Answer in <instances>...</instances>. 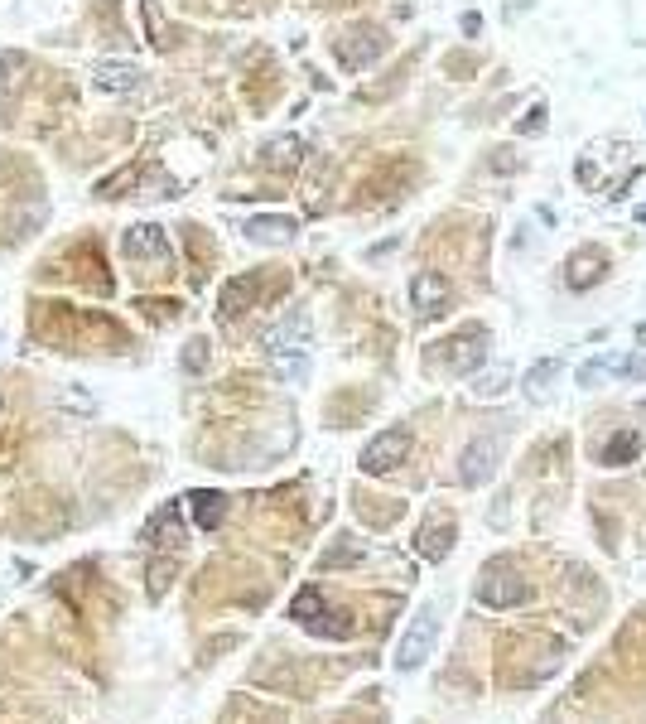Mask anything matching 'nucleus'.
<instances>
[{
  "label": "nucleus",
  "mask_w": 646,
  "mask_h": 724,
  "mask_svg": "<svg viewBox=\"0 0 646 724\" xmlns=\"http://www.w3.org/2000/svg\"><path fill=\"white\" fill-rule=\"evenodd\" d=\"M295 232H299V223L295 218H280V213H275V218H251V223H246V237H251V242H290Z\"/></svg>",
  "instance_id": "14"
},
{
  "label": "nucleus",
  "mask_w": 646,
  "mask_h": 724,
  "mask_svg": "<svg viewBox=\"0 0 646 724\" xmlns=\"http://www.w3.org/2000/svg\"><path fill=\"white\" fill-rule=\"evenodd\" d=\"M637 218H642V223H646V208H642V213H637Z\"/></svg>",
  "instance_id": "30"
},
{
  "label": "nucleus",
  "mask_w": 646,
  "mask_h": 724,
  "mask_svg": "<svg viewBox=\"0 0 646 724\" xmlns=\"http://www.w3.org/2000/svg\"><path fill=\"white\" fill-rule=\"evenodd\" d=\"M434 638H439V609H434V604H425V609L415 613V623L405 628L401 652H396V667H401V671H415L420 662H425V657H430Z\"/></svg>",
  "instance_id": "2"
},
{
  "label": "nucleus",
  "mask_w": 646,
  "mask_h": 724,
  "mask_svg": "<svg viewBox=\"0 0 646 724\" xmlns=\"http://www.w3.org/2000/svg\"><path fill=\"white\" fill-rule=\"evenodd\" d=\"M512 387V372L507 367H497V372H473V396H483V401H492V396H502V391Z\"/></svg>",
  "instance_id": "21"
},
{
  "label": "nucleus",
  "mask_w": 646,
  "mask_h": 724,
  "mask_svg": "<svg viewBox=\"0 0 646 724\" xmlns=\"http://www.w3.org/2000/svg\"><path fill=\"white\" fill-rule=\"evenodd\" d=\"M405 454H410V430H381L372 445L362 449V474H391V469H401Z\"/></svg>",
  "instance_id": "3"
},
{
  "label": "nucleus",
  "mask_w": 646,
  "mask_h": 724,
  "mask_svg": "<svg viewBox=\"0 0 646 724\" xmlns=\"http://www.w3.org/2000/svg\"><path fill=\"white\" fill-rule=\"evenodd\" d=\"M121 251H126L131 261H140V266H155V271H169V266H174V247H169L164 227H155V223L126 227V237H121Z\"/></svg>",
  "instance_id": "1"
},
{
  "label": "nucleus",
  "mask_w": 646,
  "mask_h": 724,
  "mask_svg": "<svg viewBox=\"0 0 646 724\" xmlns=\"http://www.w3.org/2000/svg\"><path fill=\"white\" fill-rule=\"evenodd\" d=\"M189 512H193V527L198 531H217L222 527V517H227V498L213 493V488H198L189 498Z\"/></svg>",
  "instance_id": "10"
},
{
  "label": "nucleus",
  "mask_w": 646,
  "mask_h": 724,
  "mask_svg": "<svg viewBox=\"0 0 646 724\" xmlns=\"http://www.w3.org/2000/svg\"><path fill=\"white\" fill-rule=\"evenodd\" d=\"M449 280L439 276V271H415L410 276V305H415V314L420 319H434V314H444V305H449Z\"/></svg>",
  "instance_id": "6"
},
{
  "label": "nucleus",
  "mask_w": 646,
  "mask_h": 724,
  "mask_svg": "<svg viewBox=\"0 0 646 724\" xmlns=\"http://www.w3.org/2000/svg\"><path fill=\"white\" fill-rule=\"evenodd\" d=\"M135 179H140V169H121V174H116V179H107V184H102L97 194H102V198H116L121 189H131Z\"/></svg>",
  "instance_id": "25"
},
{
  "label": "nucleus",
  "mask_w": 646,
  "mask_h": 724,
  "mask_svg": "<svg viewBox=\"0 0 646 724\" xmlns=\"http://www.w3.org/2000/svg\"><path fill=\"white\" fill-rule=\"evenodd\" d=\"M290 618H295V623H304V628H314V623L323 618V594H319V589H299L295 604H290Z\"/></svg>",
  "instance_id": "19"
},
{
  "label": "nucleus",
  "mask_w": 646,
  "mask_h": 724,
  "mask_svg": "<svg viewBox=\"0 0 646 724\" xmlns=\"http://www.w3.org/2000/svg\"><path fill=\"white\" fill-rule=\"evenodd\" d=\"M92 78L102 92H140L145 87V68L131 63V58H102L97 68H92Z\"/></svg>",
  "instance_id": "8"
},
{
  "label": "nucleus",
  "mask_w": 646,
  "mask_h": 724,
  "mask_svg": "<svg viewBox=\"0 0 646 724\" xmlns=\"http://www.w3.org/2000/svg\"><path fill=\"white\" fill-rule=\"evenodd\" d=\"M637 435H632V430H622V435H613V440H608V449H603V464H608V469H622V464H627V459H637Z\"/></svg>",
  "instance_id": "20"
},
{
  "label": "nucleus",
  "mask_w": 646,
  "mask_h": 724,
  "mask_svg": "<svg viewBox=\"0 0 646 724\" xmlns=\"http://www.w3.org/2000/svg\"><path fill=\"white\" fill-rule=\"evenodd\" d=\"M25 68H29L25 54H0V97H15V92H20Z\"/></svg>",
  "instance_id": "18"
},
{
  "label": "nucleus",
  "mask_w": 646,
  "mask_h": 724,
  "mask_svg": "<svg viewBox=\"0 0 646 724\" xmlns=\"http://www.w3.org/2000/svg\"><path fill=\"white\" fill-rule=\"evenodd\" d=\"M598 276H603V251L584 247V251H574V256H569V266H565L569 290H589Z\"/></svg>",
  "instance_id": "13"
},
{
  "label": "nucleus",
  "mask_w": 646,
  "mask_h": 724,
  "mask_svg": "<svg viewBox=\"0 0 646 724\" xmlns=\"http://www.w3.org/2000/svg\"><path fill=\"white\" fill-rule=\"evenodd\" d=\"M270 367H275L285 382H299V377L309 372V353H275V358H270Z\"/></svg>",
  "instance_id": "22"
},
{
  "label": "nucleus",
  "mask_w": 646,
  "mask_h": 724,
  "mask_svg": "<svg viewBox=\"0 0 646 724\" xmlns=\"http://www.w3.org/2000/svg\"><path fill=\"white\" fill-rule=\"evenodd\" d=\"M487 343H492L487 334H458V338H449V343H444V358H439V362H444V372L473 377V372L487 362Z\"/></svg>",
  "instance_id": "5"
},
{
  "label": "nucleus",
  "mask_w": 646,
  "mask_h": 724,
  "mask_svg": "<svg viewBox=\"0 0 646 724\" xmlns=\"http://www.w3.org/2000/svg\"><path fill=\"white\" fill-rule=\"evenodd\" d=\"M521 131H526V136H536V131H545V107H536V112L526 116V121H521Z\"/></svg>",
  "instance_id": "29"
},
{
  "label": "nucleus",
  "mask_w": 646,
  "mask_h": 724,
  "mask_svg": "<svg viewBox=\"0 0 646 724\" xmlns=\"http://www.w3.org/2000/svg\"><path fill=\"white\" fill-rule=\"evenodd\" d=\"M608 372H613V362H608V358H593V362H584L574 377H579V387H603V382H608Z\"/></svg>",
  "instance_id": "23"
},
{
  "label": "nucleus",
  "mask_w": 646,
  "mask_h": 724,
  "mask_svg": "<svg viewBox=\"0 0 646 724\" xmlns=\"http://www.w3.org/2000/svg\"><path fill=\"white\" fill-rule=\"evenodd\" d=\"M256 290H261V280L256 276H237L227 290H222V314H227V319H232V314H246L251 300H256Z\"/></svg>",
  "instance_id": "15"
},
{
  "label": "nucleus",
  "mask_w": 646,
  "mask_h": 724,
  "mask_svg": "<svg viewBox=\"0 0 646 724\" xmlns=\"http://www.w3.org/2000/svg\"><path fill=\"white\" fill-rule=\"evenodd\" d=\"M266 348H270V358H275V353H309V314L280 319L266 334Z\"/></svg>",
  "instance_id": "9"
},
{
  "label": "nucleus",
  "mask_w": 646,
  "mask_h": 724,
  "mask_svg": "<svg viewBox=\"0 0 646 724\" xmlns=\"http://www.w3.org/2000/svg\"><path fill=\"white\" fill-rule=\"evenodd\" d=\"M58 401H63V411H82V416H92V411H97V401H92L87 391H63Z\"/></svg>",
  "instance_id": "24"
},
{
  "label": "nucleus",
  "mask_w": 646,
  "mask_h": 724,
  "mask_svg": "<svg viewBox=\"0 0 646 724\" xmlns=\"http://www.w3.org/2000/svg\"><path fill=\"white\" fill-rule=\"evenodd\" d=\"M555 377H560V362L555 358H545V362H536L531 372H526V396L531 401H550V391H555Z\"/></svg>",
  "instance_id": "16"
},
{
  "label": "nucleus",
  "mask_w": 646,
  "mask_h": 724,
  "mask_svg": "<svg viewBox=\"0 0 646 724\" xmlns=\"http://www.w3.org/2000/svg\"><path fill=\"white\" fill-rule=\"evenodd\" d=\"M299 155H304V145H299V136H280L266 145V165L270 169H295Z\"/></svg>",
  "instance_id": "17"
},
{
  "label": "nucleus",
  "mask_w": 646,
  "mask_h": 724,
  "mask_svg": "<svg viewBox=\"0 0 646 724\" xmlns=\"http://www.w3.org/2000/svg\"><path fill=\"white\" fill-rule=\"evenodd\" d=\"M521 599H526V580L507 565L487 570V580L478 585V604H487V609H516Z\"/></svg>",
  "instance_id": "4"
},
{
  "label": "nucleus",
  "mask_w": 646,
  "mask_h": 724,
  "mask_svg": "<svg viewBox=\"0 0 646 724\" xmlns=\"http://www.w3.org/2000/svg\"><path fill=\"white\" fill-rule=\"evenodd\" d=\"M203 362H208V343H203V338H193L189 348H184V367H189V372H198Z\"/></svg>",
  "instance_id": "27"
},
{
  "label": "nucleus",
  "mask_w": 646,
  "mask_h": 724,
  "mask_svg": "<svg viewBox=\"0 0 646 724\" xmlns=\"http://www.w3.org/2000/svg\"><path fill=\"white\" fill-rule=\"evenodd\" d=\"M497 459H502V445L497 440H478V445L463 449V459H458V483H468V488H478L487 478L497 474Z\"/></svg>",
  "instance_id": "7"
},
{
  "label": "nucleus",
  "mask_w": 646,
  "mask_h": 724,
  "mask_svg": "<svg viewBox=\"0 0 646 724\" xmlns=\"http://www.w3.org/2000/svg\"><path fill=\"white\" fill-rule=\"evenodd\" d=\"M454 536H458L454 522H425L420 536H415V551H420L425 560H444L449 551H454Z\"/></svg>",
  "instance_id": "11"
},
{
  "label": "nucleus",
  "mask_w": 646,
  "mask_h": 724,
  "mask_svg": "<svg viewBox=\"0 0 646 724\" xmlns=\"http://www.w3.org/2000/svg\"><path fill=\"white\" fill-rule=\"evenodd\" d=\"M608 362H613V372H622V377L646 382V358H608Z\"/></svg>",
  "instance_id": "26"
},
{
  "label": "nucleus",
  "mask_w": 646,
  "mask_h": 724,
  "mask_svg": "<svg viewBox=\"0 0 646 724\" xmlns=\"http://www.w3.org/2000/svg\"><path fill=\"white\" fill-rule=\"evenodd\" d=\"M357 556H362V546H338V551H328V556H323V565L333 570V565H348V560H357Z\"/></svg>",
  "instance_id": "28"
},
{
  "label": "nucleus",
  "mask_w": 646,
  "mask_h": 724,
  "mask_svg": "<svg viewBox=\"0 0 646 724\" xmlns=\"http://www.w3.org/2000/svg\"><path fill=\"white\" fill-rule=\"evenodd\" d=\"M352 34H357L362 44H338V58H343L348 68H367V63L386 49V34H381V29H352Z\"/></svg>",
  "instance_id": "12"
}]
</instances>
